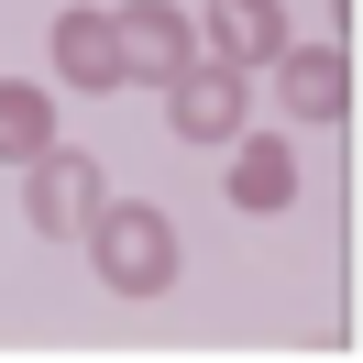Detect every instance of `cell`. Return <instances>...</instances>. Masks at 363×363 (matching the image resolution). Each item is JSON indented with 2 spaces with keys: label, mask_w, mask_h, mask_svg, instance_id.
Instances as JSON below:
<instances>
[{
  "label": "cell",
  "mask_w": 363,
  "mask_h": 363,
  "mask_svg": "<svg viewBox=\"0 0 363 363\" xmlns=\"http://www.w3.org/2000/svg\"><path fill=\"white\" fill-rule=\"evenodd\" d=\"M45 143H55V99H45V89H23V77H0V155L33 165Z\"/></svg>",
  "instance_id": "cell-9"
},
{
  "label": "cell",
  "mask_w": 363,
  "mask_h": 363,
  "mask_svg": "<svg viewBox=\"0 0 363 363\" xmlns=\"http://www.w3.org/2000/svg\"><path fill=\"white\" fill-rule=\"evenodd\" d=\"M209 55L220 67H275L286 55V11L275 0H209Z\"/></svg>",
  "instance_id": "cell-6"
},
{
  "label": "cell",
  "mask_w": 363,
  "mask_h": 363,
  "mask_svg": "<svg viewBox=\"0 0 363 363\" xmlns=\"http://www.w3.org/2000/svg\"><path fill=\"white\" fill-rule=\"evenodd\" d=\"M55 77H67V89H133L111 11H67V23H55Z\"/></svg>",
  "instance_id": "cell-7"
},
{
  "label": "cell",
  "mask_w": 363,
  "mask_h": 363,
  "mask_svg": "<svg viewBox=\"0 0 363 363\" xmlns=\"http://www.w3.org/2000/svg\"><path fill=\"white\" fill-rule=\"evenodd\" d=\"M165 89H177V133H187V143H231V133H242V111H253L242 67H220V55H187Z\"/></svg>",
  "instance_id": "cell-3"
},
{
  "label": "cell",
  "mask_w": 363,
  "mask_h": 363,
  "mask_svg": "<svg viewBox=\"0 0 363 363\" xmlns=\"http://www.w3.org/2000/svg\"><path fill=\"white\" fill-rule=\"evenodd\" d=\"M89 253H99V275H111L121 297H165V286H177V220L143 209V199H99Z\"/></svg>",
  "instance_id": "cell-1"
},
{
  "label": "cell",
  "mask_w": 363,
  "mask_h": 363,
  "mask_svg": "<svg viewBox=\"0 0 363 363\" xmlns=\"http://www.w3.org/2000/svg\"><path fill=\"white\" fill-rule=\"evenodd\" d=\"M275 89H286L297 121H341V111H352V67H341V45H286V55H275Z\"/></svg>",
  "instance_id": "cell-4"
},
{
  "label": "cell",
  "mask_w": 363,
  "mask_h": 363,
  "mask_svg": "<svg viewBox=\"0 0 363 363\" xmlns=\"http://www.w3.org/2000/svg\"><path fill=\"white\" fill-rule=\"evenodd\" d=\"M99 199H111V187H99V165L67 155V143H45V155H33V187H23V220L45 231V242H77V231L99 220Z\"/></svg>",
  "instance_id": "cell-2"
},
{
  "label": "cell",
  "mask_w": 363,
  "mask_h": 363,
  "mask_svg": "<svg viewBox=\"0 0 363 363\" xmlns=\"http://www.w3.org/2000/svg\"><path fill=\"white\" fill-rule=\"evenodd\" d=\"M111 33H121V77H177L187 55V23L165 11V0H133V11H111Z\"/></svg>",
  "instance_id": "cell-5"
},
{
  "label": "cell",
  "mask_w": 363,
  "mask_h": 363,
  "mask_svg": "<svg viewBox=\"0 0 363 363\" xmlns=\"http://www.w3.org/2000/svg\"><path fill=\"white\" fill-rule=\"evenodd\" d=\"M220 187H231V209H286V199H297V155H286L275 133H253L242 155H231Z\"/></svg>",
  "instance_id": "cell-8"
}]
</instances>
